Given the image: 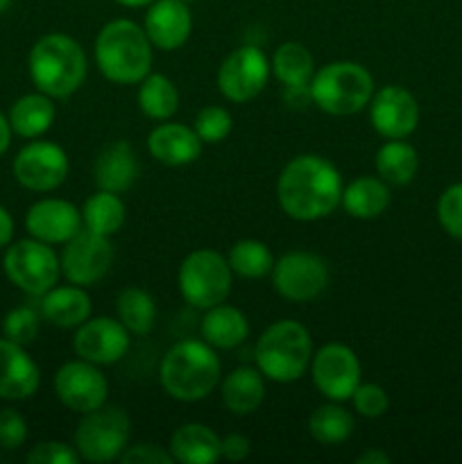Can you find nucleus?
<instances>
[{"label": "nucleus", "mask_w": 462, "mask_h": 464, "mask_svg": "<svg viewBox=\"0 0 462 464\" xmlns=\"http://www.w3.org/2000/svg\"><path fill=\"white\" fill-rule=\"evenodd\" d=\"M342 175L320 154H299L290 159L276 181L281 211L297 222L329 218L342 202Z\"/></svg>", "instance_id": "obj_1"}, {"label": "nucleus", "mask_w": 462, "mask_h": 464, "mask_svg": "<svg viewBox=\"0 0 462 464\" xmlns=\"http://www.w3.org/2000/svg\"><path fill=\"white\" fill-rule=\"evenodd\" d=\"M220 358L204 340H181L172 344L159 367L161 388L168 397L181 403L207 399L220 383Z\"/></svg>", "instance_id": "obj_2"}, {"label": "nucleus", "mask_w": 462, "mask_h": 464, "mask_svg": "<svg viewBox=\"0 0 462 464\" xmlns=\"http://www.w3.org/2000/svg\"><path fill=\"white\" fill-rule=\"evenodd\" d=\"M98 71L113 84H139L152 71L154 45L143 25L131 18L107 23L95 36Z\"/></svg>", "instance_id": "obj_3"}, {"label": "nucleus", "mask_w": 462, "mask_h": 464, "mask_svg": "<svg viewBox=\"0 0 462 464\" xmlns=\"http://www.w3.org/2000/svg\"><path fill=\"white\" fill-rule=\"evenodd\" d=\"M84 48L72 36L62 32H50L41 36L30 50L27 68L30 77L41 93L53 100L71 98L86 80Z\"/></svg>", "instance_id": "obj_4"}, {"label": "nucleus", "mask_w": 462, "mask_h": 464, "mask_svg": "<svg viewBox=\"0 0 462 464\" xmlns=\"http://www.w3.org/2000/svg\"><path fill=\"white\" fill-rule=\"evenodd\" d=\"M313 358V338L303 324L279 320L256 340L254 361L272 383H294L306 374Z\"/></svg>", "instance_id": "obj_5"}, {"label": "nucleus", "mask_w": 462, "mask_h": 464, "mask_svg": "<svg viewBox=\"0 0 462 464\" xmlns=\"http://www.w3.org/2000/svg\"><path fill=\"white\" fill-rule=\"evenodd\" d=\"M376 84L371 72L358 62H331L311 80L313 104L329 116H353L370 107Z\"/></svg>", "instance_id": "obj_6"}, {"label": "nucleus", "mask_w": 462, "mask_h": 464, "mask_svg": "<svg viewBox=\"0 0 462 464\" xmlns=\"http://www.w3.org/2000/svg\"><path fill=\"white\" fill-rule=\"evenodd\" d=\"M234 284L229 261L216 249H195L181 261L177 272L179 293L190 306L207 308L226 302Z\"/></svg>", "instance_id": "obj_7"}, {"label": "nucleus", "mask_w": 462, "mask_h": 464, "mask_svg": "<svg viewBox=\"0 0 462 464\" xmlns=\"http://www.w3.org/2000/svg\"><path fill=\"white\" fill-rule=\"evenodd\" d=\"M130 433L131 421L122 408L100 406L82 415L75 430V449L86 462H113L127 449Z\"/></svg>", "instance_id": "obj_8"}, {"label": "nucleus", "mask_w": 462, "mask_h": 464, "mask_svg": "<svg viewBox=\"0 0 462 464\" xmlns=\"http://www.w3.org/2000/svg\"><path fill=\"white\" fill-rule=\"evenodd\" d=\"M3 266L7 279L32 297H41L50 288H54L62 275V263L54 249L32 236L7 245Z\"/></svg>", "instance_id": "obj_9"}, {"label": "nucleus", "mask_w": 462, "mask_h": 464, "mask_svg": "<svg viewBox=\"0 0 462 464\" xmlns=\"http://www.w3.org/2000/svg\"><path fill=\"white\" fill-rule=\"evenodd\" d=\"M113 243L109 236L82 227L68 243H63V252L59 256L62 275L68 284L89 288L102 281L113 266Z\"/></svg>", "instance_id": "obj_10"}, {"label": "nucleus", "mask_w": 462, "mask_h": 464, "mask_svg": "<svg viewBox=\"0 0 462 464\" xmlns=\"http://www.w3.org/2000/svg\"><path fill=\"white\" fill-rule=\"evenodd\" d=\"M272 284L284 299L306 304L320 297L329 285V266L313 252H288L276 258L272 267Z\"/></svg>", "instance_id": "obj_11"}, {"label": "nucleus", "mask_w": 462, "mask_h": 464, "mask_svg": "<svg viewBox=\"0 0 462 464\" xmlns=\"http://www.w3.org/2000/svg\"><path fill=\"white\" fill-rule=\"evenodd\" d=\"M308 370L317 392L324 394L329 401H349L361 385V361L347 344L329 343L313 352Z\"/></svg>", "instance_id": "obj_12"}, {"label": "nucleus", "mask_w": 462, "mask_h": 464, "mask_svg": "<svg viewBox=\"0 0 462 464\" xmlns=\"http://www.w3.org/2000/svg\"><path fill=\"white\" fill-rule=\"evenodd\" d=\"M270 59L256 45H240L217 68V89L231 102H249L265 89L270 80Z\"/></svg>", "instance_id": "obj_13"}, {"label": "nucleus", "mask_w": 462, "mask_h": 464, "mask_svg": "<svg viewBox=\"0 0 462 464\" xmlns=\"http://www.w3.org/2000/svg\"><path fill=\"white\" fill-rule=\"evenodd\" d=\"M71 163L62 145L53 140H32L14 159V177L34 193H50L66 181Z\"/></svg>", "instance_id": "obj_14"}, {"label": "nucleus", "mask_w": 462, "mask_h": 464, "mask_svg": "<svg viewBox=\"0 0 462 464\" xmlns=\"http://www.w3.org/2000/svg\"><path fill=\"white\" fill-rule=\"evenodd\" d=\"M54 394L68 411L86 415L107 403L109 381L100 372V365L77 358V361L63 362L57 370Z\"/></svg>", "instance_id": "obj_15"}, {"label": "nucleus", "mask_w": 462, "mask_h": 464, "mask_svg": "<svg viewBox=\"0 0 462 464\" xmlns=\"http://www.w3.org/2000/svg\"><path fill=\"white\" fill-rule=\"evenodd\" d=\"M130 335L118 317H89L77 326L72 349L77 358L93 365H116L130 352Z\"/></svg>", "instance_id": "obj_16"}, {"label": "nucleus", "mask_w": 462, "mask_h": 464, "mask_svg": "<svg viewBox=\"0 0 462 464\" xmlns=\"http://www.w3.org/2000/svg\"><path fill=\"white\" fill-rule=\"evenodd\" d=\"M370 121L383 139H408L419 125V104L403 86H380L370 100Z\"/></svg>", "instance_id": "obj_17"}, {"label": "nucleus", "mask_w": 462, "mask_h": 464, "mask_svg": "<svg viewBox=\"0 0 462 464\" xmlns=\"http://www.w3.org/2000/svg\"><path fill=\"white\" fill-rule=\"evenodd\" d=\"M84 227L82 208L68 199L45 198L30 207L25 216V229L32 238L48 245H63Z\"/></svg>", "instance_id": "obj_18"}, {"label": "nucleus", "mask_w": 462, "mask_h": 464, "mask_svg": "<svg viewBox=\"0 0 462 464\" xmlns=\"http://www.w3.org/2000/svg\"><path fill=\"white\" fill-rule=\"evenodd\" d=\"M143 30L154 48L163 53L181 48L193 32V14L186 0H154L145 12Z\"/></svg>", "instance_id": "obj_19"}, {"label": "nucleus", "mask_w": 462, "mask_h": 464, "mask_svg": "<svg viewBox=\"0 0 462 464\" xmlns=\"http://www.w3.org/2000/svg\"><path fill=\"white\" fill-rule=\"evenodd\" d=\"M41 385L39 365L25 347L9 338H0V399L23 401L34 397Z\"/></svg>", "instance_id": "obj_20"}, {"label": "nucleus", "mask_w": 462, "mask_h": 464, "mask_svg": "<svg viewBox=\"0 0 462 464\" xmlns=\"http://www.w3.org/2000/svg\"><path fill=\"white\" fill-rule=\"evenodd\" d=\"M202 139L197 136L195 127L184 122L161 121L148 136V150L159 163L170 168L188 166L197 161L202 154Z\"/></svg>", "instance_id": "obj_21"}, {"label": "nucleus", "mask_w": 462, "mask_h": 464, "mask_svg": "<svg viewBox=\"0 0 462 464\" xmlns=\"http://www.w3.org/2000/svg\"><path fill=\"white\" fill-rule=\"evenodd\" d=\"M91 297L86 288L75 284L54 285L48 293L41 295L39 313L43 320L59 329H77L91 317Z\"/></svg>", "instance_id": "obj_22"}, {"label": "nucleus", "mask_w": 462, "mask_h": 464, "mask_svg": "<svg viewBox=\"0 0 462 464\" xmlns=\"http://www.w3.org/2000/svg\"><path fill=\"white\" fill-rule=\"evenodd\" d=\"M136 177H139V161L127 140L109 143L95 159L93 179L98 190L120 195L134 186Z\"/></svg>", "instance_id": "obj_23"}, {"label": "nucleus", "mask_w": 462, "mask_h": 464, "mask_svg": "<svg viewBox=\"0 0 462 464\" xmlns=\"http://www.w3.org/2000/svg\"><path fill=\"white\" fill-rule=\"evenodd\" d=\"M220 444L222 438L216 430L199 421H188L170 435L168 451L181 464H213L222 458Z\"/></svg>", "instance_id": "obj_24"}, {"label": "nucleus", "mask_w": 462, "mask_h": 464, "mask_svg": "<svg viewBox=\"0 0 462 464\" xmlns=\"http://www.w3.org/2000/svg\"><path fill=\"white\" fill-rule=\"evenodd\" d=\"M222 403L231 415H252L265 401V376L258 367H238L220 385Z\"/></svg>", "instance_id": "obj_25"}, {"label": "nucleus", "mask_w": 462, "mask_h": 464, "mask_svg": "<svg viewBox=\"0 0 462 464\" xmlns=\"http://www.w3.org/2000/svg\"><path fill=\"white\" fill-rule=\"evenodd\" d=\"M202 338L204 343L211 344L213 349H229L240 347L249 335V322L240 308L229 306V304H217V306L207 308L202 317Z\"/></svg>", "instance_id": "obj_26"}, {"label": "nucleus", "mask_w": 462, "mask_h": 464, "mask_svg": "<svg viewBox=\"0 0 462 464\" xmlns=\"http://www.w3.org/2000/svg\"><path fill=\"white\" fill-rule=\"evenodd\" d=\"M392 202L390 186L380 177H358L342 190V208L358 220H374L383 216Z\"/></svg>", "instance_id": "obj_27"}, {"label": "nucleus", "mask_w": 462, "mask_h": 464, "mask_svg": "<svg viewBox=\"0 0 462 464\" xmlns=\"http://www.w3.org/2000/svg\"><path fill=\"white\" fill-rule=\"evenodd\" d=\"M54 102L45 93H27L18 98L9 109V125L14 134L21 139H39L53 127L54 122Z\"/></svg>", "instance_id": "obj_28"}, {"label": "nucleus", "mask_w": 462, "mask_h": 464, "mask_svg": "<svg viewBox=\"0 0 462 464\" xmlns=\"http://www.w3.org/2000/svg\"><path fill=\"white\" fill-rule=\"evenodd\" d=\"M374 166L388 186H406L415 179L419 157L417 150L403 139H388L376 152Z\"/></svg>", "instance_id": "obj_29"}, {"label": "nucleus", "mask_w": 462, "mask_h": 464, "mask_svg": "<svg viewBox=\"0 0 462 464\" xmlns=\"http://www.w3.org/2000/svg\"><path fill=\"white\" fill-rule=\"evenodd\" d=\"M139 109L149 121H170L179 109V91L175 82L161 72H148L139 82Z\"/></svg>", "instance_id": "obj_30"}, {"label": "nucleus", "mask_w": 462, "mask_h": 464, "mask_svg": "<svg viewBox=\"0 0 462 464\" xmlns=\"http://www.w3.org/2000/svg\"><path fill=\"white\" fill-rule=\"evenodd\" d=\"M272 72L284 86H306L315 75V59L311 50L297 41H285L270 59Z\"/></svg>", "instance_id": "obj_31"}, {"label": "nucleus", "mask_w": 462, "mask_h": 464, "mask_svg": "<svg viewBox=\"0 0 462 464\" xmlns=\"http://www.w3.org/2000/svg\"><path fill=\"white\" fill-rule=\"evenodd\" d=\"M125 218V202H122L120 195L109 193V190H98L82 207V222H84L86 229L109 236V238L122 229Z\"/></svg>", "instance_id": "obj_32"}, {"label": "nucleus", "mask_w": 462, "mask_h": 464, "mask_svg": "<svg viewBox=\"0 0 462 464\" xmlns=\"http://www.w3.org/2000/svg\"><path fill=\"white\" fill-rule=\"evenodd\" d=\"M353 429H356L353 415L344 411L340 401L324 403V406L315 408L308 417V433L317 444H324V447L347 442L353 435Z\"/></svg>", "instance_id": "obj_33"}, {"label": "nucleus", "mask_w": 462, "mask_h": 464, "mask_svg": "<svg viewBox=\"0 0 462 464\" xmlns=\"http://www.w3.org/2000/svg\"><path fill=\"white\" fill-rule=\"evenodd\" d=\"M118 320L131 335H148L157 324V304L143 288H125L116 299Z\"/></svg>", "instance_id": "obj_34"}, {"label": "nucleus", "mask_w": 462, "mask_h": 464, "mask_svg": "<svg viewBox=\"0 0 462 464\" xmlns=\"http://www.w3.org/2000/svg\"><path fill=\"white\" fill-rule=\"evenodd\" d=\"M226 261H229L234 275L243 276V279H263L272 272L276 258L272 256L270 247L261 240L243 238L231 245Z\"/></svg>", "instance_id": "obj_35"}, {"label": "nucleus", "mask_w": 462, "mask_h": 464, "mask_svg": "<svg viewBox=\"0 0 462 464\" xmlns=\"http://www.w3.org/2000/svg\"><path fill=\"white\" fill-rule=\"evenodd\" d=\"M39 326H41L39 311H34L32 306H18L5 315L3 334L5 338L27 347V344L34 343L36 335H39Z\"/></svg>", "instance_id": "obj_36"}, {"label": "nucleus", "mask_w": 462, "mask_h": 464, "mask_svg": "<svg viewBox=\"0 0 462 464\" xmlns=\"http://www.w3.org/2000/svg\"><path fill=\"white\" fill-rule=\"evenodd\" d=\"M193 127L199 139H202V143H222L234 130V121H231V113L225 107L208 104L197 113Z\"/></svg>", "instance_id": "obj_37"}, {"label": "nucleus", "mask_w": 462, "mask_h": 464, "mask_svg": "<svg viewBox=\"0 0 462 464\" xmlns=\"http://www.w3.org/2000/svg\"><path fill=\"white\" fill-rule=\"evenodd\" d=\"M438 220L442 229L456 240H462V184H453L439 195Z\"/></svg>", "instance_id": "obj_38"}, {"label": "nucleus", "mask_w": 462, "mask_h": 464, "mask_svg": "<svg viewBox=\"0 0 462 464\" xmlns=\"http://www.w3.org/2000/svg\"><path fill=\"white\" fill-rule=\"evenodd\" d=\"M353 408L361 417L367 420H376V417H383L390 408V397L380 385L376 383H361L356 388V392L351 394Z\"/></svg>", "instance_id": "obj_39"}, {"label": "nucleus", "mask_w": 462, "mask_h": 464, "mask_svg": "<svg viewBox=\"0 0 462 464\" xmlns=\"http://www.w3.org/2000/svg\"><path fill=\"white\" fill-rule=\"evenodd\" d=\"M80 453H77L75 444L59 442V440H48V442H39L30 449L27 453V462L30 464H77L80 462Z\"/></svg>", "instance_id": "obj_40"}, {"label": "nucleus", "mask_w": 462, "mask_h": 464, "mask_svg": "<svg viewBox=\"0 0 462 464\" xmlns=\"http://www.w3.org/2000/svg\"><path fill=\"white\" fill-rule=\"evenodd\" d=\"M27 440V421L21 412L12 411H0V447L7 451H16L25 444Z\"/></svg>", "instance_id": "obj_41"}, {"label": "nucleus", "mask_w": 462, "mask_h": 464, "mask_svg": "<svg viewBox=\"0 0 462 464\" xmlns=\"http://www.w3.org/2000/svg\"><path fill=\"white\" fill-rule=\"evenodd\" d=\"M122 464H172L175 458L168 449L159 447L152 442H140L134 447H127L118 458Z\"/></svg>", "instance_id": "obj_42"}, {"label": "nucleus", "mask_w": 462, "mask_h": 464, "mask_svg": "<svg viewBox=\"0 0 462 464\" xmlns=\"http://www.w3.org/2000/svg\"><path fill=\"white\" fill-rule=\"evenodd\" d=\"M220 453L225 460L243 462V460H247L249 453H252V442H249V438H245V435L229 433L222 438Z\"/></svg>", "instance_id": "obj_43"}, {"label": "nucleus", "mask_w": 462, "mask_h": 464, "mask_svg": "<svg viewBox=\"0 0 462 464\" xmlns=\"http://www.w3.org/2000/svg\"><path fill=\"white\" fill-rule=\"evenodd\" d=\"M284 100L288 107L294 109H303L308 104H313V93H311V84L306 86H284Z\"/></svg>", "instance_id": "obj_44"}, {"label": "nucleus", "mask_w": 462, "mask_h": 464, "mask_svg": "<svg viewBox=\"0 0 462 464\" xmlns=\"http://www.w3.org/2000/svg\"><path fill=\"white\" fill-rule=\"evenodd\" d=\"M14 238V218L5 207H0V247H7Z\"/></svg>", "instance_id": "obj_45"}, {"label": "nucleus", "mask_w": 462, "mask_h": 464, "mask_svg": "<svg viewBox=\"0 0 462 464\" xmlns=\"http://www.w3.org/2000/svg\"><path fill=\"white\" fill-rule=\"evenodd\" d=\"M356 464H390V456L380 449H367L356 458Z\"/></svg>", "instance_id": "obj_46"}, {"label": "nucleus", "mask_w": 462, "mask_h": 464, "mask_svg": "<svg viewBox=\"0 0 462 464\" xmlns=\"http://www.w3.org/2000/svg\"><path fill=\"white\" fill-rule=\"evenodd\" d=\"M12 134L14 131L12 125H9V118L0 111V157H3L9 150V145H12Z\"/></svg>", "instance_id": "obj_47"}, {"label": "nucleus", "mask_w": 462, "mask_h": 464, "mask_svg": "<svg viewBox=\"0 0 462 464\" xmlns=\"http://www.w3.org/2000/svg\"><path fill=\"white\" fill-rule=\"evenodd\" d=\"M116 3L122 5V7H148L154 0H116Z\"/></svg>", "instance_id": "obj_48"}, {"label": "nucleus", "mask_w": 462, "mask_h": 464, "mask_svg": "<svg viewBox=\"0 0 462 464\" xmlns=\"http://www.w3.org/2000/svg\"><path fill=\"white\" fill-rule=\"evenodd\" d=\"M9 5H12V0H0V14H5L9 9Z\"/></svg>", "instance_id": "obj_49"}, {"label": "nucleus", "mask_w": 462, "mask_h": 464, "mask_svg": "<svg viewBox=\"0 0 462 464\" xmlns=\"http://www.w3.org/2000/svg\"><path fill=\"white\" fill-rule=\"evenodd\" d=\"M186 3H195V0H186Z\"/></svg>", "instance_id": "obj_50"}]
</instances>
